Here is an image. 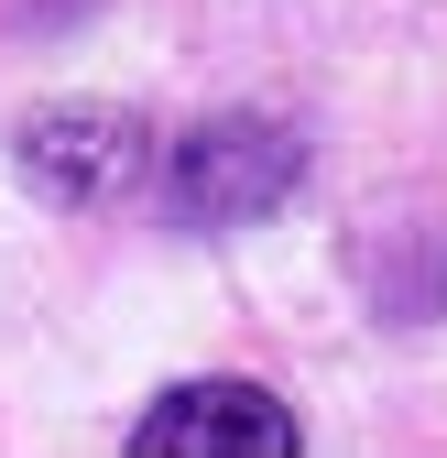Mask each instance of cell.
I'll return each mask as SVG.
<instances>
[{
	"label": "cell",
	"instance_id": "1",
	"mask_svg": "<svg viewBox=\"0 0 447 458\" xmlns=\"http://www.w3.org/2000/svg\"><path fill=\"white\" fill-rule=\"evenodd\" d=\"M295 175H306L295 131H273V121H207L175 153V208L197 229H240V218H273V208H284Z\"/></svg>",
	"mask_w": 447,
	"mask_h": 458
},
{
	"label": "cell",
	"instance_id": "2",
	"mask_svg": "<svg viewBox=\"0 0 447 458\" xmlns=\"http://www.w3.org/2000/svg\"><path fill=\"white\" fill-rule=\"evenodd\" d=\"M131 447L142 458H284L295 447V415L273 404V393H251V382H186V393H164V404L131 426Z\"/></svg>",
	"mask_w": 447,
	"mask_h": 458
},
{
	"label": "cell",
	"instance_id": "3",
	"mask_svg": "<svg viewBox=\"0 0 447 458\" xmlns=\"http://www.w3.org/2000/svg\"><path fill=\"white\" fill-rule=\"evenodd\" d=\"M22 175L66 208H98L142 175V121L131 109H33L22 121Z\"/></svg>",
	"mask_w": 447,
	"mask_h": 458
}]
</instances>
